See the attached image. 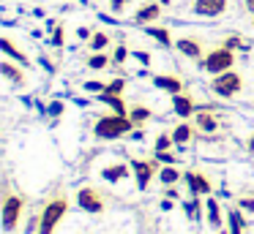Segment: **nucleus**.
Returning a JSON list of instances; mask_svg holds the SVG:
<instances>
[{
    "instance_id": "nucleus-1",
    "label": "nucleus",
    "mask_w": 254,
    "mask_h": 234,
    "mask_svg": "<svg viewBox=\"0 0 254 234\" xmlns=\"http://www.w3.org/2000/svg\"><path fill=\"white\" fill-rule=\"evenodd\" d=\"M131 120L126 117V114H110V117H101L99 123H96V136L99 139H118V136L128 134L131 131Z\"/></svg>"
},
{
    "instance_id": "nucleus-2",
    "label": "nucleus",
    "mask_w": 254,
    "mask_h": 234,
    "mask_svg": "<svg viewBox=\"0 0 254 234\" xmlns=\"http://www.w3.org/2000/svg\"><path fill=\"white\" fill-rule=\"evenodd\" d=\"M66 207H68V201L63 199V196L52 199L50 204L44 207L41 218H39V234H52V232H55V226L61 223V218L66 215Z\"/></svg>"
},
{
    "instance_id": "nucleus-3",
    "label": "nucleus",
    "mask_w": 254,
    "mask_h": 234,
    "mask_svg": "<svg viewBox=\"0 0 254 234\" xmlns=\"http://www.w3.org/2000/svg\"><path fill=\"white\" fill-rule=\"evenodd\" d=\"M238 90H241V76H238L235 71H224V74H216V79H213V93H216V95L230 98V95H235Z\"/></svg>"
},
{
    "instance_id": "nucleus-4",
    "label": "nucleus",
    "mask_w": 254,
    "mask_h": 234,
    "mask_svg": "<svg viewBox=\"0 0 254 234\" xmlns=\"http://www.w3.org/2000/svg\"><path fill=\"white\" fill-rule=\"evenodd\" d=\"M232 52L227 47H221V49H213V52L205 57V71H210V74H224V71H230V65H232Z\"/></svg>"
},
{
    "instance_id": "nucleus-5",
    "label": "nucleus",
    "mask_w": 254,
    "mask_h": 234,
    "mask_svg": "<svg viewBox=\"0 0 254 234\" xmlns=\"http://www.w3.org/2000/svg\"><path fill=\"white\" fill-rule=\"evenodd\" d=\"M19 212H22V199H19V196H8V199L3 201V212H0V221H3V229H6V232L17 229Z\"/></svg>"
},
{
    "instance_id": "nucleus-6",
    "label": "nucleus",
    "mask_w": 254,
    "mask_h": 234,
    "mask_svg": "<svg viewBox=\"0 0 254 234\" xmlns=\"http://www.w3.org/2000/svg\"><path fill=\"white\" fill-rule=\"evenodd\" d=\"M77 204L82 207L85 212H101L104 210V201H101V196L96 193V188H82L77 193Z\"/></svg>"
},
{
    "instance_id": "nucleus-7",
    "label": "nucleus",
    "mask_w": 254,
    "mask_h": 234,
    "mask_svg": "<svg viewBox=\"0 0 254 234\" xmlns=\"http://www.w3.org/2000/svg\"><path fill=\"white\" fill-rule=\"evenodd\" d=\"M227 8V0H197L194 3V14L199 16H219Z\"/></svg>"
},
{
    "instance_id": "nucleus-8",
    "label": "nucleus",
    "mask_w": 254,
    "mask_h": 234,
    "mask_svg": "<svg viewBox=\"0 0 254 234\" xmlns=\"http://www.w3.org/2000/svg\"><path fill=\"white\" fill-rule=\"evenodd\" d=\"M153 172H156V163H150V161H134V177H137V188L139 190L148 188Z\"/></svg>"
},
{
    "instance_id": "nucleus-9",
    "label": "nucleus",
    "mask_w": 254,
    "mask_h": 234,
    "mask_svg": "<svg viewBox=\"0 0 254 234\" xmlns=\"http://www.w3.org/2000/svg\"><path fill=\"white\" fill-rule=\"evenodd\" d=\"M172 106H175V112L181 114V117H191V112H194V101L189 95H181V93L172 98Z\"/></svg>"
},
{
    "instance_id": "nucleus-10",
    "label": "nucleus",
    "mask_w": 254,
    "mask_h": 234,
    "mask_svg": "<svg viewBox=\"0 0 254 234\" xmlns=\"http://www.w3.org/2000/svg\"><path fill=\"white\" fill-rule=\"evenodd\" d=\"M189 185H191V190L194 193H210V180L208 177H202V174H189Z\"/></svg>"
},
{
    "instance_id": "nucleus-11",
    "label": "nucleus",
    "mask_w": 254,
    "mask_h": 234,
    "mask_svg": "<svg viewBox=\"0 0 254 234\" xmlns=\"http://www.w3.org/2000/svg\"><path fill=\"white\" fill-rule=\"evenodd\" d=\"M156 87H161V90H170L172 95H178V93H181V79H175V76H156Z\"/></svg>"
},
{
    "instance_id": "nucleus-12",
    "label": "nucleus",
    "mask_w": 254,
    "mask_h": 234,
    "mask_svg": "<svg viewBox=\"0 0 254 234\" xmlns=\"http://www.w3.org/2000/svg\"><path fill=\"white\" fill-rule=\"evenodd\" d=\"M197 125H199L202 131H208V134H210V131H216V125H219V123H216L213 112H199V114H197Z\"/></svg>"
},
{
    "instance_id": "nucleus-13",
    "label": "nucleus",
    "mask_w": 254,
    "mask_h": 234,
    "mask_svg": "<svg viewBox=\"0 0 254 234\" xmlns=\"http://www.w3.org/2000/svg\"><path fill=\"white\" fill-rule=\"evenodd\" d=\"M161 14V8L159 5H145L142 11H137V16H134V19L139 22V25H145V22H150V19H156V16Z\"/></svg>"
},
{
    "instance_id": "nucleus-14",
    "label": "nucleus",
    "mask_w": 254,
    "mask_h": 234,
    "mask_svg": "<svg viewBox=\"0 0 254 234\" xmlns=\"http://www.w3.org/2000/svg\"><path fill=\"white\" fill-rule=\"evenodd\" d=\"M189 139H191V128H189L186 123H183V125H178V128H175V134H172V141H175V144H186Z\"/></svg>"
},
{
    "instance_id": "nucleus-15",
    "label": "nucleus",
    "mask_w": 254,
    "mask_h": 234,
    "mask_svg": "<svg viewBox=\"0 0 254 234\" xmlns=\"http://www.w3.org/2000/svg\"><path fill=\"white\" fill-rule=\"evenodd\" d=\"M0 74H3V76H8V79H11V82H17V85L25 79V76H22V71H19V68H14V65H8V63H0Z\"/></svg>"
},
{
    "instance_id": "nucleus-16",
    "label": "nucleus",
    "mask_w": 254,
    "mask_h": 234,
    "mask_svg": "<svg viewBox=\"0 0 254 234\" xmlns=\"http://www.w3.org/2000/svg\"><path fill=\"white\" fill-rule=\"evenodd\" d=\"M178 49H181L183 54H189V57H199V47L194 41H189V38H181V41H178Z\"/></svg>"
},
{
    "instance_id": "nucleus-17",
    "label": "nucleus",
    "mask_w": 254,
    "mask_h": 234,
    "mask_svg": "<svg viewBox=\"0 0 254 234\" xmlns=\"http://www.w3.org/2000/svg\"><path fill=\"white\" fill-rule=\"evenodd\" d=\"M0 49H3V52H8V54H11L14 60H19V63H25V54L19 52V49L14 47L11 41H6V38H0Z\"/></svg>"
},
{
    "instance_id": "nucleus-18",
    "label": "nucleus",
    "mask_w": 254,
    "mask_h": 234,
    "mask_svg": "<svg viewBox=\"0 0 254 234\" xmlns=\"http://www.w3.org/2000/svg\"><path fill=\"white\" fill-rule=\"evenodd\" d=\"M208 221H210V226H216V229L221 226V218H219V204H216L213 199L208 201Z\"/></svg>"
},
{
    "instance_id": "nucleus-19",
    "label": "nucleus",
    "mask_w": 254,
    "mask_h": 234,
    "mask_svg": "<svg viewBox=\"0 0 254 234\" xmlns=\"http://www.w3.org/2000/svg\"><path fill=\"white\" fill-rule=\"evenodd\" d=\"M128 174L126 166H112V169H104V177L107 180H123Z\"/></svg>"
},
{
    "instance_id": "nucleus-20",
    "label": "nucleus",
    "mask_w": 254,
    "mask_h": 234,
    "mask_svg": "<svg viewBox=\"0 0 254 234\" xmlns=\"http://www.w3.org/2000/svg\"><path fill=\"white\" fill-rule=\"evenodd\" d=\"M104 101H107V103H110V106H112V109H115V112H118V114H126V106H123V101H121V95H107V93H104Z\"/></svg>"
},
{
    "instance_id": "nucleus-21",
    "label": "nucleus",
    "mask_w": 254,
    "mask_h": 234,
    "mask_svg": "<svg viewBox=\"0 0 254 234\" xmlns=\"http://www.w3.org/2000/svg\"><path fill=\"white\" fill-rule=\"evenodd\" d=\"M148 33H150V36L156 38V41H161V44H164V47H167V44H170V33H167L164 27H150Z\"/></svg>"
},
{
    "instance_id": "nucleus-22",
    "label": "nucleus",
    "mask_w": 254,
    "mask_h": 234,
    "mask_svg": "<svg viewBox=\"0 0 254 234\" xmlns=\"http://www.w3.org/2000/svg\"><path fill=\"white\" fill-rule=\"evenodd\" d=\"M150 117V112L145 106H134L131 109V123H142V120H148Z\"/></svg>"
},
{
    "instance_id": "nucleus-23",
    "label": "nucleus",
    "mask_w": 254,
    "mask_h": 234,
    "mask_svg": "<svg viewBox=\"0 0 254 234\" xmlns=\"http://www.w3.org/2000/svg\"><path fill=\"white\" fill-rule=\"evenodd\" d=\"M170 144H172L170 136H159V139H156V152H167V150H170Z\"/></svg>"
},
{
    "instance_id": "nucleus-24",
    "label": "nucleus",
    "mask_w": 254,
    "mask_h": 234,
    "mask_svg": "<svg viewBox=\"0 0 254 234\" xmlns=\"http://www.w3.org/2000/svg\"><path fill=\"white\" fill-rule=\"evenodd\" d=\"M230 223H232V234H243V223L238 218V212H230Z\"/></svg>"
},
{
    "instance_id": "nucleus-25",
    "label": "nucleus",
    "mask_w": 254,
    "mask_h": 234,
    "mask_svg": "<svg viewBox=\"0 0 254 234\" xmlns=\"http://www.w3.org/2000/svg\"><path fill=\"white\" fill-rule=\"evenodd\" d=\"M178 177H181V174H178L175 169H161V180H164L167 185H170V183H175Z\"/></svg>"
},
{
    "instance_id": "nucleus-26",
    "label": "nucleus",
    "mask_w": 254,
    "mask_h": 234,
    "mask_svg": "<svg viewBox=\"0 0 254 234\" xmlns=\"http://www.w3.org/2000/svg\"><path fill=\"white\" fill-rule=\"evenodd\" d=\"M121 90H123V79H115V82H112V85L110 87H107V95H121Z\"/></svg>"
},
{
    "instance_id": "nucleus-27",
    "label": "nucleus",
    "mask_w": 254,
    "mask_h": 234,
    "mask_svg": "<svg viewBox=\"0 0 254 234\" xmlns=\"http://www.w3.org/2000/svg\"><path fill=\"white\" fill-rule=\"evenodd\" d=\"M104 65H107L104 54H93V57H90V68H104Z\"/></svg>"
},
{
    "instance_id": "nucleus-28",
    "label": "nucleus",
    "mask_w": 254,
    "mask_h": 234,
    "mask_svg": "<svg viewBox=\"0 0 254 234\" xmlns=\"http://www.w3.org/2000/svg\"><path fill=\"white\" fill-rule=\"evenodd\" d=\"M90 44H93V49H101V47L107 44V36H104V33H96L93 41H90Z\"/></svg>"
},
{
    "instance_id": "nucleus-29",
    "label": "nucleus",
    "mask_w": 254,
    "mask_h": 234,
    "mask_svg": "<svg viewBox=\"0 0 254 234\" xmlns=\"http://www.w3.org/2000/svg\"><path fill=\"white\" fill-rule=\"evenodd\" d=\"M241 207L249 212H254V199H241Z\"/></svg>"
},
{
    "instance_id": "nucleus-30",
    "label": "nucleus",
    "mask_w": 254,
    "mask_h": 234,
    "mask_svg": "<svg viewBox=\"0 0 254 234\" xmlns=\"http://www.w3.org/2000/svg\"><path fill=\"white\" fill-rule=\"evenodd\" d=\"M110 3H112V8H115V11H121V8H123V5H126V3H128V0H110Z\"/></svg>"
},
{
    "instance_id": "nucleus-31",
    "label": "nucleus",
    "mask_w": 254,
    "mask_h": 234,
    "mask_svg": "<svg viewBox=\"0 0 254 234\" xmlns=\"http://www.w3.org/2000/svg\"><path fill=\"white\" fill-rule=\"evenodd\" d=\"M246 5H249V8H252V11H254V0H246Z\"/></svg>"
},
{
    "instance_id": "nucleus-32",
    "label": "nucleus",
    "mask_w": 254,
    "mask_h": 234,
    "mask_svg": "<svg viewBox=\"0 0 254 234\" xmlns=\"http://www.w3.org/2000/svg\"><path fill=\"white\" fill-rule=\"evenodd\" d=\"M249 147H252V150H254V136H252V141H249Z\"/></svg>"
},
{
    "instance_id": "nucleus-33",
    "label": "nucleus",
    "mask_w": 254,
    "mask_h": 234,
    "mask_svg": "<svg viewBox=\"0 0 254 234\" xmlns=\"http://www.w3.org/2000/svg\"><path fill=\"white\" fill-rule=\"evenodd\" d=\"M161 3H167V0H161Z\"/></svg>"
}]
</instances>
